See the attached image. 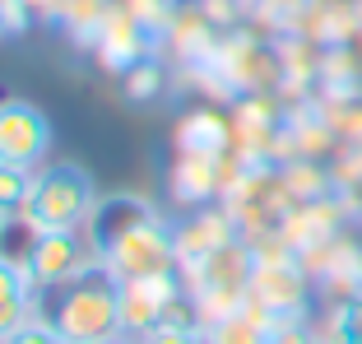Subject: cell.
Wrapping results in <instances>:
<instances>
[{"label": "cell", "instance_id": "obj_15", "mask_svg": "<svg viewBox=\"0 0 362 344\" xmlns=\"http://www.w3.org/2000/svg\"><path fill=\"white\" fill-rule=\"evenodd\" d=\"M5 228H10V219H0V247H5Z\"/></svg>", "mask_w": 362, "mask_h": 344}, {"label": "cell", "instance_id": "obj_14", "mask_svg": "<svg viewBox=\"0 0 362 344\" xmlns=\"http://www.w3.org/2000/svg\"><path fill=\"white\" fill-rule=\"evenodd\" d=\"M5 23H10V10H5V5H0V38H5Z\"/></svg>", "mask_w": 362, "mask_h": 344}, {"label": "cell", "instance_id": "obj_3", "mask_svg": "<svg viewBox=\"0 0 362 344\" xmlns=\"http://www.w3.org/2000/svg\"><path fill=\"white\" fill-rule=\"evenodd\" d=\"M98 182L93 172L79 163H42L33 172V195L23 210V228L28 233H70V228H88L98 214Z\"/></svg>", "mask_w": 362, "mask_h": 344}, {"label": "cell", "instance_id": "obj_11", "mask_svg": "<svg viewBox=\"0 0 362 344\" xmlns=\"http://www.w3.org/2000/svg\"><path fill=\"white\" fill-rule=\"evenodd\" d=\"M0 344H65V340H61V331H56V326L47 321L42 312H37L28 326H19V331H14V335H5Z\"/></svg>", "mask_w": 362, "mask_h": 344}, {"label": "cell", "instance_id": "obj_16", "mask_svg": "<svg viewBox=\"0 0 362 344\" xmlns=\"http://www.w3.org/2000/svg\"><path fill=\"white\" fill-rule=\"evenodd\" d=\"M103 344H130V340H103Z\"/></svg>", "mask_w": 362, "mask_h": 344}, {"label": "cell", "instance_id": "obj_13", "mask_svg": "<svg viewBox=\"0 0 362 344\" xmlns=\"http://www.w3.org/2000/svg\"><path fill=\"white\" fill-rule=\"evenodd\" d=\"M149 75H153V61H144V70H130V93H135V98H149L153 93V88H149Z\"/></svg>", "mask_w": 362, "mask_h": 344}, {"label": "cell", "instance_id": "obj_7", "mask_svg": "<svg viewBox=\"0 0 362 344\" xmlns=\"http://www.w3.org/2000/svg\"><path fill=\"white\" fill-rule=\"evenodd\" d=\"M28 195H33V168H10V163H0V219L23 224Z\"/></svg>", "mask_w": 362, "mask_h": 344}, {"label": "cell", "instance_id": "obj_2", "mask_svg": "<svg viewBox=\"0 0 362 344\" xmlns=\"http://www.w3.org/2000/svg\"><path fill=\"white\" fill-rule=\"evenodd\" d=\"M37 307L61 331L65 344L126 340V326H121V284L103 265H93L88 275L52 289L47 298H37Z\"/></svg>", "mask_w": 362, "mask_h": 344}, {"label": "cell", "instance_id": "obj_10", "mask_svg": "<svg viewBox=\"0 0 362 344\" xmlns=\"http://www.w3.org/2000/svg\"><path fill=\"white\" fill-rule=\"evenodd\" d=\"M130 344H204V331L191 321H158L153 331H144Z\"/></svg>", "mask_w": 362, "mask_h": 344}, {"label": "cell", "instance_id": "obj_5", "mask_svg": "<svg viewBox=\"0 0 362 344\" xmlns=\"http://www.w3.org/2000/svg\"><path fill=\"white\" fill-rule=\"evenodd\" d=\"M52 144H56L52 117L37 103H23V98L0 103V163L37 172L47 163V154H52Z\"/></svg>", "mask_w": 362, "mask_h": 344}, {"label": "cell", "instance_id": "obj_9", "mask_svg": "<svg viewBox=\"0 0 362 344\" xmlns=\"http://www.w3.org/2000/svg\"><path fill=\"white\" fill-rule=\"evenodd\" d=\"M330 344H362V293L330 316Z\"/></svg>", "mask_w": 362, "mask_h": 344}, {"label": "cell", "instance_id": "obj_1", "mask_svg": "<svg viewBox=\"0 0 362 344\" xmlns=\"http://www.w3.org/2000/svg\"><path fill=\"white\" fill-rule=\"evenodd\" d=\"M88 233H93V247H98V265L117 284L153 280V275H172L177 270V237H172V228L153 214L149 205L130 200V195L98 205Z\"/></svg>", "mask_w": 362, "mask_h": 344}, {"label": "cell", "instance_id": "obj_8", "mask_svg": "<svg viewBox=\"0 0 362 344\" xmlns=\"http://www.w3.org/2000/svg\"><path fill=\"white\" fill-rule=\"evenodd\" d=\"M33 293L37 289H28V284H23V289H0V340L37 316V298H33Z\"/></svg>", "mask_w": 362, "mask_h": 344}, {"label": "cell", "instance_id": "obj_6", "mask_svg": "<svg viewBox=\"0 0 362 344\" xmlns=\"http://www.w3.org/2000/svg\"><path fill=\"white\" fill-rule=\"evenodd\" d=\"M269 335H274V321L251 302L223 316H209V326H204V344H269Z\"/></svg>", "mask_w": 362, "mask_h": 344}, {"label": "cell", "instance_id": "obj_4", "mask_svg": "<svg viewBox=\"0 0 362 344\" xmlns=\"http://www.w3.org/2000/svg\"><path fill=\"white\" fill-rule=\"evenodd\" d=\"M98 265V247L88 228H70V233H33L28 251H23V270L37 293H52L61 284L79 280Z\"/></svg>", "mask_w": 362, "mask_h": 344}, {"label": "cell", "instance_id": "obj_12", "mask_svg": "<svg viewBox=\"0 0 362 344\" xmlns=\"http://www.w3.org/2000/svg\"><path fill=\"white\" fill-rule=\"evenodd\" d=\"M28 284V270H23V260H5L0 256V289H23ZM33 289V284H28Z\"/></svg>", "mask_w": 362, "mask_h": 344}]
</instances>
